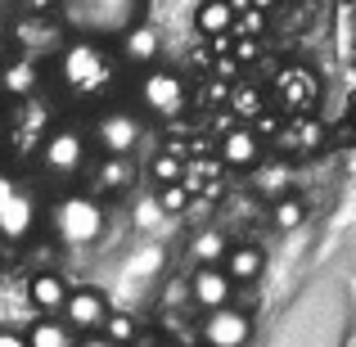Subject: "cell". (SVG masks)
Instances as JSON below:
<instances>
[{
    "mask_svg": "<svg viewBox=\"0 0 356 347\" xmlns=\"http://www.w3.org/2000/svg\"><path fill=\"white\" fill-rule=\"evenodd\" d=\"M248 339H252L248 312L221 307V312H208V321H203V343L208 347H243Z\"/></svg>",
    "mask_w": 356,
    "mask_h": 347,
    "instance_id": "cell-11",
    "label": "cell"
},
{
    "mask_svg": "<svg viewBox=\"0 0 356 347\" xmlns=\"http://www.w3.org/2000/svg\"><path fill=\"white\" fill-rule=\"evenodd\" d=\"M54 59H59L63 86H68L77 99H95V95H104V90L118 81V59L99 41H86V36L63 41V50L54 54Z\"/></svg>",
    "mask_w": 356,
    "mask_h": 347,
    "instance_id": "cell-1",
    "label": "cell"
},
{
    "mask_svg": "<svg viewBox=\"0 0 356 347\" xmlns=\"http://www.w3.org/2000/svg\"><path fill=\"white\" fill-rule=\"evenodd\" d=\"M226 248H230V239L221 230H199L190 239V257H194V266H217L221 257H226Z\"/></svg>",
    "mask_w": 356,
    "mask_h": 347,
    "instance_id": "cell-22",
    "label": "cell"
},
{
    "mask_svg": "<svg viewBox=\"0 0 356 347\" xmlns=\"http://www.w3.org/2000/svg\"><path fill=\"white\" fill-rule=\"evenodd\" d=\"M307 221V203L298 199V194H280L275 199V208H270V226H275L280 234H289V230H298Z\"/></svg>",
    "mask_w": 356,
    "mask_h": 347,
    "instance_id": "cell-24",
    "label": "cell"
},
{
    "mask_svg": "<svg viewBox=\"0 0 356 347\" xmlns=\"http://www.w3.org/2000/svg\"><path fill=\"white\" fill-rule=\"evenodd\" d=\"M252 176H257V190L270 194V203H275L280 190L289 185V167H266V172H261V167H252Z\"/></svg>",
    "mask_w": 356,
    "mask_h": 347,
    "instance_id": "cell-29",
    "label": "cell"
},
{
    "mask_svg": "<svg viewBox=\"0 0 356 347\" xmlns=\"http://www.w3.org/2000/svg\"><path fill=\"white\" fill-rule=\"evenodd\" d=\"M140 9H145V0H72L63 9V27H77L86 41L122 36L127 27L140 23Z\"/></svg>",
    "mask_w": 356,
    "mask_h": 347,
    "instance_id": "cell-2",
    "label": "cell"
},
{
    "mask_svg": "<svg viewBox=\"0 0 356 347\" xmlns=\"http://www.w3.org/2000/svg\"><path fill=\"white\" fill-rule=\"evenodd\" d=\"M230 104H235V113H243V118H257L261 108H266V99H261L257 86H235L230 90Z\"/></svg>",
    "mask_w": 356,
    "mask_h": 347,
    "instance_id": "cell-28",
    "label": "cell"
},
{
    "mask_svg": "<svg viewBox=\"0 0 356 347\" xmlns=\"http://www.w3.org/2000/svg\"><path fill=\"white\" fill-rule=\"evenodd\" d=\"M261 163V131L257 127H235L221 136V167H235V172H252Z\"/></svg>",
    "mask_w": 356,
    "mask_h": 347,
    "instance_id": "cell-12",
    "label": "cell"
},
{
    "mask_svg": "<svg viewBox=\"0 0 356 347\" xmlns=\"http://www.w3.org/2000/svg\"><path fill=\"white\" fill-rule=\"evenodd\" d=\"M140 136H145V127H140V118L131 113V108H108V113H99V122H95V145L104 149L108 158H127L131 149L140 145Z\"/></svg>",
    "mask_w": 356,
    "mask_h": 347,
    "instance_id": "cell-7",
    "label": "cell"
},
{
    "mask_svg": "<svg viewBox=\"0 0 356 347\" xmlns=\"http://www.w3.org/2000/svg\"><path fill=\"white\" fill-rule=\"evenodd\" d=\"M36 86H41V63H32V59H23V54H14V59L0 68V90H5L9 99L36 95Z\"/></svg>",
    "mask_w": 356,
    "mask_h": 347,
    "instance_id": "cell-17",
    "label": "cell"
},
{
    "mask_svg": "<svg viewBox=\"0 0 356 347\" xmlns=\"http://www.w3.org/2000/svg\"><path fill=\"white\" fill-rule=\"evenodd\" d=\"M140 104L154 118H181L185 104H190V90H185L181 72H172V68L145 72V77H140Z\"/></svg>",
    "mask_w": 356,
    "mask_h": 347,
    "instance_id": "cell-4",
    "label": "cell"
},
{
    "mask_svg": "<svg viewBox=\"0 0 356 347\" xmlns=\"http://www.w3.org/2000/svg\"><path fill=\"white\" fill-rule=\"evenodd\" d=\"M158 50H163V41H158V27L154 23H136L122 32V59L131 63H154Z\"/></svg>",
    "mask_w": 356,
    "mask_h": 347,
    "instance_id": "cell-19",
    "label": "cell"
},
{
    "mask_svg": "<svg viewBox=\"0 0 356 347\" xmlns=\"http://www.w3.org/2000/svg\"><path fill=\"white\" fill-rule=\"evenodd\" d=\"M181 185H185V194L190 199H199V194H217L221 190V163H185V172H181Z\"/></svg>",
    "mask_w": 356,
    "mask_h": 347,
    "instance_id": "cell-20",
    "label": "cell"
},
{
    "mask_svg": "<svg viewBox=\"0 0 356 347\" xmlns=\"http://www.w3.org/2000/svg\"><path fill=\"white\" fill-rule=\"evenodd\" d=\"M230 280L221 275V266H194L190 275V298L194 307H203V312H221V307H230Z\"/></svg>",
    "mask_w": 356,
    "mask_h": 347,
    "instance_id": "cell-14",
    "label": "cell"
},
{
    "mask_svg": "<svg viewBox=\"0 0 356 347\" xmlns=\"http://www.w3.org/2000/svg\"><path fill=\"white\" fill-rule=\"evenodd\" d=\"M23 293L32 312H63V302H68V284H63L59 271H36Z\"/></svg>",
    "mask_w": 356,
    "mask_h": 347,
    "instance_id": "cell-16",
    "label": "cell"
},
{
    "mask_svg": "<svg viewBox=\"0 0 356 347\" xmlns=\"http://www.w3.org/2000/svg\"><path fill=\"white\" fill-rule=\"evenodd\" d=\"M14 190H18V181H14L9 172H0V208L9 203V194H14Z\"/></svg>",
    "mask_w": 356,
    "mask_h": 347,
    "instance_id": "cell-31",
    "label": "cell"
},
{
    "mask_svg": "<svg viewBox=\"0 0 356 347\" xmlns=\"http://www.w3.org/2000/svg\"><path fill=\"white\" fill-rule=\"evenodd\" d=\"M99 339L113 343V347H127V343H136V339H140V330H136V321H131V316L108 312V321H104V330H99Z\"/></svg>",
    "mask_w": 356,
    "mask_h": 347,
    "instance_id": "cell-26",
    "label": "cell"
},
{
    "mask_svg": "<svg viewBox=\"0 0 356 347\" xmlns=\"http://www.w3.org/2000/svg\"><path fill=\"white\" fill-rule=\"evenodd\" d=\"M0 347H27V343H23V334H14V330H0Z\"/></svg>",
    "mask_w": 356,
    "mask_h": 347,
    "instance_id": "cell-32",
    "label": "cell"
},
{
    "mask_svg": "<svg viewBox=\"0 0 356 347\" xmlns=\"http://www.w3.org/2000/svg\"><path fill=\"white\" fill-rule=\"evenodd\" d=\"M41 167L50 176H77L86 167V136L72 127H50V136L41 140Z\"/></svg>",
    "mask_w": 356,
    "mask_h": 347,
    "instance_id": "cell-5",
    "label": "cell"
},
{
    "mask_svg": "<svg viewBox=\"0 0 356 347\" xmlns=\"http://www.w3.org/2000/svg\"><path fill=\"white\" fill-rule=\"evenodd\" d=\"M54 239L68 243V248H86L104 234V203L90 199V194H63L50 212Z\"/></svg>",
    "mask_w": 356,
    "mask_h": 347,
    "instance_id": "cell-3",
    "label": "cell"
},
{
    "mask_svg": "<svg viewBox=\"0 0 356 347\" xmlns=\"http://www.w3.org/2000/svg\"><path fill=\"white\" fill-rule=\"evenodd\" d=\"M68 5H72V0H68Z\"/></svg>",
    "mask_w": 356,
    "mask_h": 347,
    "instance_id": "cell-35",
    "label": "cell"
},
{
    "mask_svg": "<svg viewBox=\"0 0 356 347\" xmlns=\"http://www.w3.org/2000/svg\"><path fill=\"white\" fill-rule=\"evenodd\" d=\"M261 271H266V257H261L257 243H230L226 257H221V275L230 284H252Z\"/></svg>",
    "mask_w": 356,
    "mask_h": 347,
    "instance_id": "cell-15",
    "label": "cell"
},
{
    "mask_svg": "<svg viewBox=\"0 0 356 347\" xmlns=\"http://www.w3.org/2000/svg\"><path fill=\"white\" fill-rule=\"evenodd\" d=\"M77 347H113V343H104V339H81Z\"/></svg>",
    "mask_w": 356,
    "mask_h": 347,
    "instance_id": "cell-33",
    "label": "cell"
},
{
    "mask_svg": "<svg viewBox=\"0 0 356 347\" xmlns=\"http://www.w3.org/2000/svg\"><path fill=\"white\" fill-rule=\"evenodd\" d=\"M149 172H154L158 190H163V185H181V172H185V158L176 154V149H163V154L154 158V167H149Z\"/></svg>",
    "mask_w": 356,
    "mask_h": 347,
    "instance_id": "cell-27",
    "label": "cell"
},
{
    "mask_svg": "<svg viewBox=\"0 0 356 347\" xmlns=\"http://www.w3.org/2000/svg\"><path fill=\"white\" fill-rule=\"evenodd\" d=\"M108 321V298L99 289H68V302H63V325L72 334H95Z\"/></svg>",
    "mask_w": 356,
    "mask_h": 347,
    "instance_id": "cell-9",
    "label": "cell"
},
{
    "mask_svg": "<svg viewBox=\"0 0 356 347\" xmlns=\"http://www.w3.org/2000/svg\"><path fill=\"white\" fill-rule=\"evenodd\" d=\"M158 203H163V212H185L194 199L185 194V185H163V190H158Z\"/></svg>",
    "mask_w": 356,
    "mask_h": 347,
    "instance_id": "cell-30",
    "label": "cell"
},
{
    "mask_svg": "<svg viewBox=\"0 0 356 347\" xmlns=\"http://www.w3.org/2000/svg\"><path fill=\"white\" fill-rule=\"evenodd\" d=\"M275 145L284 149V154H302V149H316L321 145V122H312V118H293L284 131L275 136Z\"/></svg>",
    "mask_w": 356,
    "mask_h": 347,
    "instance_id": "cell-21",
    "label": "cell"
},
{
    "mask_svg": "<svg viewBox=\"0 0 356 347\" xmlns=\"http://www.w3.org/2000/svg\"><path fill=\"white\" fill-rule=\"evenodd\" d=\"M131 185V163L127 158H104L99 163V172H95V194H118V190H127ZM90 194V199H95Z\"/></svg>",
    "mask_w": 356,
    "mask_h": 347,
    "instance_id": "cell-23",
    "label": "cell"
},
{
    "mask_svg": "<svg viewBox=\"0 0 356 347\" xmlns=\"http://www.w3.org/2000/svg\"><path fill=\"white\" fill-rule=\"evenodd\" d=\"M275 104L284 108V113H293V118H307L316 104H321V81L293 63V68H284L275 77Z\"/></svg>",
    "mask_w": 356,
    "mask_h": 347,
    "instance_id": "cell-8",
    "label": "cell"
},
{
    "mask_svg": "<svg viewBox=\"0 0 356 347\" xmlns=\"http://www.w3.org/2000/svg\"><path fill=\"white\" fill-rule=\"evenodd\" d=\"M14 41H18V54H23V59L41 63V59H50V54L63 50V23H54L50 14L45 18L27 14V18L14 23Z\"/></svg>",
    "mask_w": 356,
    "mask_h": 347,
    "instance_id": "cell-6",
    "label": "cell"
},
{
    "mask_svg": "<svg viewBox=\"0 0 356 347\" xmlns=\"http://www.w3.org/2000/svg\"><path fill=\"white\" fill-rule=\"evenodd\" d=\"M5 18H9V0H0V23H5Z\"/></svg>",
    "mask_w": 356,
    "mask_h": 347,
    "instance_id": "cell-34",
    "label": "cell"
},
{
    "mask_svg": "<svg viewBox=\"0 0 356 347\" xmlns=\"http://www.w3.org/2000/svg\"><path fill=\"white\" fill-rule=\"evenodd\" d=\"M32 226H36V194L18 185V190L9 194V203L0 208V239L18 243V239L32 234Z\"/></svg>",
    "mask_w": 356,
    "mask_h": 347,
    "instance_id": "cell-13",
    "label": "cell"
},
{
    "mask_svg": "<svg viewBox=\"0 0 356 347\" xmlns=\"http://www.w3.org/2000/svg\"><path fill=\"white\" fill-rule=\"evenodd\" d=\"M41 136H50V108L36 95L14 99V113H9V140H14V149H36Z\"/></svg>",
    "mask_w": 356,
    "mask_h": 347,
    "instance_id": "cell-10",
    "label": "cell"
},
{
    "mask_svg": "<svg viewBox=\"0 0 356 347\" xmlns=\"http://www.w3.org/2000/svg\"><path fill=\"white\" fill-rule=\"evenodd\" d=\"M23 343L27 347H77V339H72V330L63 321H36Z\"/></svg>",
    "mask_w": 356,
    "mask_h": 347,
    "instance_id": "cell-25",
    "label": "cell"
},
{
    "mask_svg": "<svg viewBox=\"0 0 356 347\" xmlns=\"http://www.w3.org/2000/svg\"><path fill=\"white\" fill-rule=\"evenodd\" d=\"M194 27H199L208 41H221V36L235 27V5H230V0H199V9H194Z\"/></svg>",
    "mask_w": 356,
    "mask_h": 347,
    "instance_id": "cell-18",
    "label": "cell"
}]
</instances>
